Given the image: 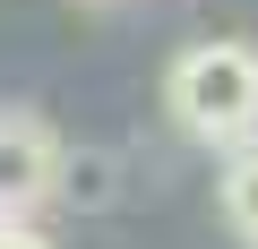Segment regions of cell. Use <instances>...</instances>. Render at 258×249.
Here are the masks:
<instances>
[{
    "label": "cell",
    "mask_w": 258,
    "mask_h": 249,
    "mask_svg": "<svg viewBox=\"0 0 258 249\" xmlns=\"http://www.w3.org/2000/svg\"><path fill=\"white\" fill-rule=\"evenodd\" d=\"M0 249H52V240H43L26 215H0Z\"/></svg>",
    "instance_id": "5b68a950"
},
{
    "label": "cell",
    "mask_w": 258,
    "mask_h": 249,
    "mask_svg": "<svg viewBox=\"0 0 258 249\" xmlns=\"http://www.w3.org/2000/svg\"><path fill=\"white\" fill-rule=\"evenodd\" d=\"M60 198H69V206H103V198H112V155L78 146V155L60 163Z\"/></svg>",
    "instance_id": "277c9868"
},
{
    "label": "cell",
    "mask_w": 258,
    "mask_h": 249,
    "mask_svg": "<svg viewBox=\"0 0 258 249\" xmlns=\"http://www.w3.org/2000/svg\"><path fill=\"white\" fill-rule=\"evenodd\" d=\"M164 112H172V129L232 155L258 138V43L241 35H207L189 43L172 69H164Z\"/></svg>",
    "instance_id": "6da1fadb"
},
{
    "label": "cell",
    "mask_w": 258,
    "mask_h": 249,
    "mask_svg": "<svg viewBox=\"0 0 258 249\" xmlns=\"http://www.w3.org/2000/svg\"><path fill=\"white\" fill-rule=\"evenodd\" d=\"M215 198H224V223H232V232L258 249V138L224 155V172H215Z\"/></svg>",
    "instance_id": "3957f363"
},
{
    "label": "cell",
    "mask_w": 258,
    "mask_h": 249,
    "mask_svg": "<svg viewBox=\"0 0 258 249\" xmlns=\"http://www.w3.org/2000/svg\"><path fill=\"white\" fill-rule=\"evenodd\" d=\"M60 129L26 103H0V215H35L43 198H60Z\"/></svg>",
    "instance_id": "7a4b0ae2"
}]
</instances>
